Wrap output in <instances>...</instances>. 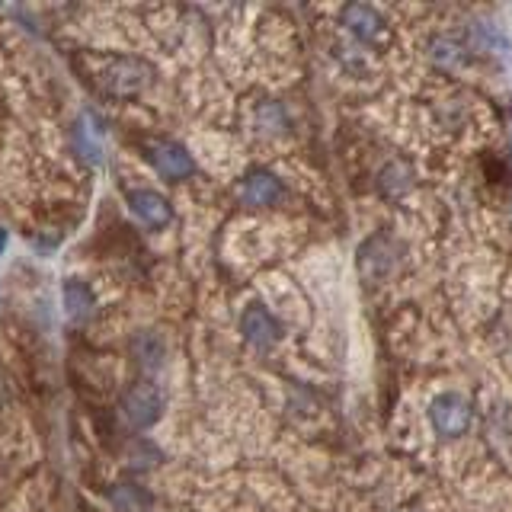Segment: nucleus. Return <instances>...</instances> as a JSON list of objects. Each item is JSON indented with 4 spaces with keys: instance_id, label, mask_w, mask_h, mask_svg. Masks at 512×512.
<instances>
[{
    "instance_id": "obj_1",
    "label": "nucleus",
    "mask_w": 512,
    "mask_h": 512,
    "mask_svg": "<svg viewBox=\"0 0 512 512\" xmlns=\"http://www.w3.org/2000/svg\"><path fill=\"white\" fill-rule=\"evenodd\" d=\"M151 77H154V71L141 58L112 55V58L103 61L100 87H103V93L116 96V100H128V96H138L144 87H148Z\"/></svg>"
},
{
    "instance_id": "obj_2",
    "label": "nucleus",
    "mask_w": 512,
    "mask_h": 512,
    "mask_svg": "<svg viewBox=\"0 0 512 512\" xmlns=\"http://www.w3.org/2000/svg\"><path fill=\"white\" fill-rule=\"evenodd\" d=\"M144 157L151 160V167L164 176L170 183H180V180H189L192 173H196V160L192 154L183 148L180 141H170V138H154L144 144Z\"/></svg>"
},
{
    "instance_id": "obj_3",
    "label": "nucleus",
    "mask_w": 512,
    "mask_h": 512,
    "mask_svg": "<svg viewBox=\"0 0 512 512\" xmlns=\"http://www.w3.org/2000/svg\"><path fill=\"white\" fill-rule=\"evenodd\" d=\"M160 413H164V397H160L154 381H135L122 394V416L132 429H151Z\"/></svg>"
},
{
    "instance_id": "obj_4",
    "label": "nucleus",
    "mask_w": 512,
    "mask_h": 512,
    "mask_svg": "<svg viewBox=\"0 0 512 512\" xmlns=\"http://www.w3.org/2000/svg\"><path fill=\"white\" fill-rule=\"evenodd\" d=\"M471 420H474L471 404L461 394H455V391L436 397V400H432V407H429V423L445 439L464 436V432L471 429Z\"/></svg>"
},
{
    "instance_id": "obj_5",
    "label": "nucleus",
    "mask_w": 512,
    "mask_h": 512,
    "mask_svg": "<svg viewBox=\"0 0 512 512\" xmlns=\"http://www.w3.org/2000/svg\"><path fill=\"white\" fill-rule=\"evenodd\" d=\"M125 199L135 218H141L151 231H164L173 221V205L167 202V196H160L154 189H128Z\"/></svg>"
},
{
    "instance_id": "obj_6",
    "label": "nucleus",
    "mask_w": 512,
    "mask_h": 512,
    "mask_svg": "<svg viewBox=\"0 0 512 512\" xmlns=\"http://www.w3.org/2000/svg\"><path fill=\"white\" fill-rule=\"evenodd\" d=\"M103 138H106V125L96 116L93 109H84L74 122V148L77 154L87 160V164H103Z\"/></svg>"
},
{
    "instance_id": "obj_7",
    "label": "nucleus",
    "mask_w": 512,
    "mask_h": 512,
    "mask_svg": "<svg viewBox=\"0 0 512 512\" xmlns=\"http://www.w3.org/2000/svg\"><path fill=\"white\" fill-rule=\"evenodd\" d=\"M240 333H244V340L256 349H272L279 343V320L272 317L263 304H250V308L240 314Z\"/></svg>"
},
{
    "instance_id": "obj_8",
    "label": "nucleus",
    "mask_w": 512,
    "mask_h": 512,
    "mask_svg": "<svg viewBox=\"0 0 512 512\" xmlns=\"http://www.w3.org/2000/svg\"><path fill=\"white\" fill-rule=\"evenodd\" d=\"M282 180L276 173L269 170H253L244 176L240 183V202L250 205V208H266V205H276L282 199Z\"/></svg>"
},
{
    "instance_id": "obj_9",
    "label": "nucleus",
    "mask_w": 512,
    "mask_h": 512,
    "mask_svg": "<svg viewBox=\"0 0 512 512\" xmlns=\"http://www.w3.org/2000/svg\"><path fill=\"white\" fill-rule=\"evenodd\" d=\"M343 23H346V29L352 32V36H356L359 42H365V45H375V42L384 39V20L378 16L375 7L349 4V7H343Z\"/></svg>"
},
{
    "instance_id": "obj_10",
    "label": "nucleus",
    "mask_w": 512,
    "mask_h": 512,
    "mask_svg": "<svg viewBox=\"0 0 512 512\" xmlns=\"http://www.w3.org/2000/svg\"><path fill=\"white\" fill-rule=\"evenodd\" d=\"M359 266L368 279H384L394 269V256H391V240L388 237H372L359 253Z\"/></svg>"
},
{
    "instance_id": "obj_11",
    "label": "nucleus",
    "mask_w": 512,
    "mask_h": 512,
    "mask_svg": "<svg viewBox=\"0 0 512 512\" xmlns=\"http://www.w3.org/2000/svg\"><path fill=\"white\" fill-rule=\"evenodd\" d=\"M61 298H64V311H68L71 317V324H84V320L93 314L96 308V298L90 292V285L87 282H80V279H68L61 288Z\"/></svg>"
},
{
    "instance_id": "obj_12",
    "label": "nucleus",
    "mask_w": 512,
    "mask_h": 512,
    "mask_svg": "<svg viewBox=\"0 0 512 512\" xmlns=\"http://www.w3.org/2000/svg\"><path fill=\"white\" fill-rule=\"evenodd\" d=\"M109 503L116 512H151V493L125 480L109 490Z\"/></svg>"
},
{
    "instance_id": "obj_13",
    "label": "nucleus",
    "mask_w": 512,
    "mask_h": 512,
    "mask_svg": "<svg viewBox=\"0 0 512 512\" xmlns=\"http://www.w3.org/2000/svg\"><path fill=\"white\" fill-rule=\"evenodd\" d=\"M132 356L141 368H148V372H154V368L164 362V340H160L157 333L151 330H144L138 333L135 340H132Z\"/></svg>"
},
{
    "instance_id": "obj_14",
    "label": "nucleus",
    "mask_w": 512,
    "mask_h": 512,
    "mask_svg": "<svg viewBox=\"0 0 512 512\" xmlns=\"http://www.w3.org/2000/svg\"><path fill=\"white\" fill-rule=\"evenodd\" d=\"M429 55H432V61H436V64H442V68H455V64L464 61V45L455 42V39H448V36H442V39H436V42L429 45Z\"/></svg>"
},
{
    "instance_id": "obj_15",
    "label": "nucleus",
    "mask_w": 512,
    "mask_h": 512,
    "mask_svg": "<svg viewBox=\"0 0 512 512\" xmlns=\"http://www.w3.org/2000/svg\"><path fill=\"white\" fill-rule=\"evenodd\" d=\"M474 42L487 52H509V39L503 36L500 26H490V23H477L474 26Z\"/></svg>"
},
{
    "instance_id": "obj_16",
    "label": "nucleus",
    "mask_w": 512,
    "mask_h": 512,
    "mask_svg": "<svg viewBox=\"0 0 512 512\" xmlns=\"http://www.w3.org/2000/svg\"><path fill=\"white\" fill-rule=\"evenodd\" d=\"M410 186V170L404 164H391L388 170L381 173V189L384 196H397V192H404Z\"/></svg>"
},
{
    "instance_id": "obj_17",
    "label": "nucleus",
    "mask_w": 512,
    "mask_h": 512,
    "mask_svg": "<svg viewBox=\"0 0 512 512\" xmlns=\"http://www.w3.org/2000/svg\"><path fill=\"white\" fill-rule=\"evenodd\" d=\"M260 125H263V132H285V112L276 106V103H263L260 106Z\"/></svg>"
},
{
    "instance_id": "obj_18",
    "label": "nucleus",
    "mask_w": 512,
    "mask_h": 512,
    "mask_svg": "<svg viewBox=\"0 0 512 512\" xmlns=\"http://www.w3.org/2000/svg\"><path fill=\"white\" fill-rule=\"evenodd\" d=\"M7 240H10V234L0 228V256H4V250H7Z\"/></svg>"
},
{
    "instance_id": "obj_19",
    "label": "nucleus",
    "mask_w": 512,
    "mask_h": 512,
    "mask_svg": "<svg viewBox=\"0 0 512 512\" xmlns=\"http://www.w3.org/2000/svg\"><path fill=\"white\" fill-rule=\"evenodd\" d=\"M509 148H512V138H509Z\"/></svg>"
}]
</instances>
